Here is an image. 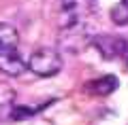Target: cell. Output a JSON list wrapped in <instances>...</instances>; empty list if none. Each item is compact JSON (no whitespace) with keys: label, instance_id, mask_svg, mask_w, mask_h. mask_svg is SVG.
<instances>
[{"label":"cell","instance_id":"cell-1","mask_svg":"<svg viewBox=\"0 0 128 125\" xmlns=\"http://www.w3.org/2000/svg\"><path fill=\"white\" fill-rule=\"evenodd\" d=\"M26 64H28V70L34 72V74L41 76V79L56 76L60 70H62V66H64L62 55H60L56 49H49V47H41V49H36L30 57H28Z\"/></svg>","mask_w":128,"mask_h":125},{"label":"cell","instance_id":"cell-2","mask_svg":"<svg viewBox=\"0 0 128 125\" xmlns=\"http://www.w3.org/2000/svg\"><path fill=\"white\" fill-rule=\"evenodd\" d=\"M62 30L83 26L86 17L94 11V0H62Z\"/></svg>","mask_w":128,"mask_h":125},{"label":"cell","instance_id":"cell-3","mask_svg":"<svg viewBox=\"0 0 128 125\" xmlns=\"http://www.w3.org/2000/svg\"><path fill=\"white\" fill-rule=\"evenodd\" d=\"M92 45L96 47V51L100 53L102 59L111 62V59H118L122 55H126L128 45L122 36H113V34H98L92 36Z\"/></svg>","mask_w":128,"mask_h":125},{"label":"cell","instance_id":"cell-4","mask_svg":"<svg viewBox=\"0 0 128 125\" xmlns=\"http://www.w3.org/2000/svg\"><path fill=\"white\" fill-rule=\"evenodd\" d=\"M28 70L26 59L17 49H0V72L9 76H19Z\"/></svg>","mask_w":128,"mask_h":125},{"label":"cell","instance_id":"cell-5","mask_svg":"<svg viewBox=\"0 0 128 125\" xmlns=\"http://www.w3.org/2000/svg\"><path fill=\"white\" fill-rule=\"evenodd\" d=\"M118 85H120V81H118L115 74H102L94 81H88L83 89L90 95H111L118 89Z\"/></svg>","mask_w":128,"mask_h":125},{"label":"cell","instance_id":"cell-6","mask_svg":"<svg viewBox=\"0 0 128 125\" xmlns=\"http://www.w3.org/2000/svg\"><path fill=\"white\" fill-rule=\"evenodd\" d=\"M19 34L11 23L0 21V49H17Z\"/></svg>","mask_w":128,"mask_h":125},{"label":"cell","instance_id":"cell-7","mask_svg":"<svg viewBox=\"0 0 128 125\" xmlns=\"http://www.w3.org/2000/svg\"><path fill=\"white\" fill-rule=\"evenodd\" d=\"M111 19H113V23H118V26H126L128 23V4L118 2V4L111 9Z\"/></svg>","mask_w":128,"mask_h":125},{"label":"cell","instance_id":"cell-8","mask_svg":"<svg viewBox=\"0 0 128 125\" xmlns=\"http://www.w3.org/2000/svg\"><path fill=\"white\" fill-rule=\"evenodd\" d=\"M15 100V89L6 83H0V108H11Z\"/></svg>","mask_w":128,"mask_h":125},{"label":"cell","instance_id":"cell-9","mask_svg":"<svg viewBox=\"0 0 128 125\" xmlns=\"http://www.w3.org/2000/svg\"><path fill=\"white\" fill-rule=\"evenodd\" d=\"M120 2H124V4H128V0H120Z\"/></svg>","mask_w":128,"mask_h":125}]
</instances>
